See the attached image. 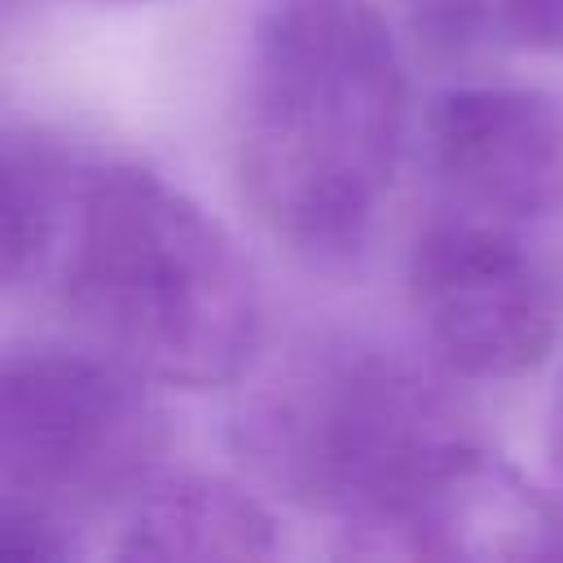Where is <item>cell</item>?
Returning a JSON list of instances; mask_svg holds the SVG:
<instances>
[{
	"label": "cell",
	"instance_id": "obj_1",
	"mask_svg": "<svg viewBox=\"0 0 563 563\" xmlns=\"http://www.w3.org/2000/svg\"><path fill=\"white\" fill-rule=\"evenodd\" d=\"M409 123V79L374 0H268L251 31L238 176L308 264L365 251Z\"/></svg>",
	"mask_w": 563,
	"mask_h": 563
},
{
	"label": "cell",
	"instance_id": "obj_2",
	"mask_svg": "<svg viewBox=\"0 0 563 563\" xmlns=\"http://www.w3.org/2000/svg\"><path fill=\"white\" fill-rule=\"evenodd\" d=\"M238 453L290 501L339 519L343 554L387 559L484 440L457 396L418 361L369 339L299 347L233 422Z\"/></svg>",
	"mask_w": 563,
	"mask_h": 563
},
{
	"label": "cell",
	"instance_id": "obj_3",
	"mask_svg": "<svg viewBox=\"0 0 563 563\" xmlns=\"http://www.w3.org/2000/svg\"><path fill=\"white\" fill-rule=\"evenodd\" d=\"M53 268L92 343L150 383L220 387L260 352L264 308L233 238L141 163L79 167Z\"/></svg>",
	"mask_w": 563,
	"mask_h": 563
},
{
	"label": "cell",
	"instance_id": "obj_4",
	"mask_svg": "<svg viewBox=\"0 0 563 563\" xmlns=\"http://www.w3.org/2000/svg\"><path fill=\"white\" fill-rule=\"evenodd\" d=\"M150 378L110 352L26 347L0 374V484L66 515L132 501L167 453Z\"/></svg>",
	"mask_w": 563,
	"mask_h": 563
},
{
	"label": "cell",
	"instance_id": "obj_5",
	"mask_svg": "<svg viewBox=\"0 0 563 563\" xmlns=\"http://www.w3.org/2000/svg\"><path fill=\"white\" fill-rule=\"evenodd\" d=\"M409 303L435 361L475 383L532 374L559 339V295L515 229L440 216L409 251Z\"/></svg>",
	"mask_w": 563,
	"mask_h": 563
},
{
	"label": "cell",
	"instance_id": "obj_6",
	"mask_svg": "<svg viewBox=\"0 0 563 563\" xmlns=\"http://www.w3.org/2000/svg\"><path fill=\"white\" fill-rule=\"evenodd\" d=\"M427 163L453 216L550 220L563 211V101L515 84L449 88L427 114Z\"/></svg>",
	"mask_w": 563,
	"mask_h": 563
},
{
	"label": "cell",
	"instance_id": "obj_7",
	"mask_svg": "<svg viewBox=\"0 0 563 563\" xmlns=\"http://www.w3.org/2000/svg\"><path fill=\"white\" fill-rule=\"evenodd\" d=\"M273 550V515L224 475H154L114 545L119 559H268Z\"/></svg>",
	"mask_w": 563,
	"mask_h": 563
},
{
	"label": "cell",
	"instance_id": "obj_8",
	"mask_svg": "<svg viewBox=\"0 0 563 563\" xmlns=\"http://www.w3.org/2000/svg\"><path fill=\"white\" fill-rule=\"evenodd\" d=\"M79 167L84 163H75L57 141H48L40 132H18V128L4 132L0 246H4V282L9 286H22L53 264Z\"/></svg>",
	"mask_w": 563,
	"mask_h": 563
},
{
	"label": "cell",
	"instance_id": "obj_9",
	"mask_svg": "<svg viewBox=\"0 0 563 563\" xmlns=\"http://www.w3.org/2000/svg\"><path fill=\"white\" fill-rule=\"evenodd\" d=\"M405 18L431 57H471L510 35L506 0H400Z\"/></svg>",
	"mask_w": 563,
	"mask_h": 563
},
{
	"label": "cell",
	"instance_id": "obj_10",
	"mask_svg": "<svg viewBox=\"0 0 563 563\" xmlns=\"http://www.w3.org/2000/svg\"><path fill=\"white\" fill-rule=\"evenodd\" d=\"M0 554L26 563H66L79 554L75 523L66 510L44 506L22 493L0 497Z\"/></svg>",
	"mask_w": 563,
	"mask_h": 563
},
{
	"label": "cell",
	"instance_id": "obj_11",
	"mask_svg": "<svg viewBox=\"0 0 563 563\" xmlns=\"http://www.w3.org/2000/svg\"><path fill=\"white\" fill-rule=\"evenodd\" d=\"M506 18L519 44L563 57V0H506Z\"/></svg>",
	"mask_w": 563,
	"mask_h": 563
},
{
	"label": "cell",
	"instance_id": "obj_12",
	"mask_svg": "<svg viewBox=\"0 0 563 563\" xmlns=\"http://www.w3.org/2000/svg\"><path fill=\"white\" fill-rule=\"evenodd\" d=\"M545 444H550V466H554V475H559V484H563V378H559V387H554V396H550Z\"/></svg>",
	"mask_w": 563,
	"mask_h": 563
}]
</instances>
